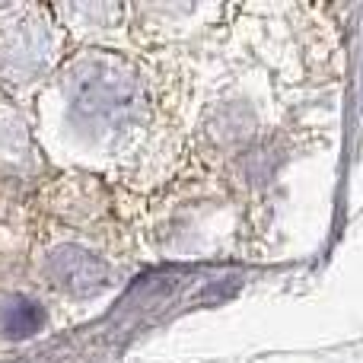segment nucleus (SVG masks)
<instances>
[{"mask_svg":"<svg viewBox=\"0 0 363 363\" xmlns=\"http://www.w3.org/2000/svg\"><path fill=\"white\" fill-rule=\"evenodd\" d=\"M42 322H45L42 306L35 300H26V296L13 300L4 309V332L10 338H29V335H35L42 328Z\"/></svg>","mask_w":363,"mask_h":363,"instance_id":"f03ea898","label":"nucleus"},{"mask_svg":"<svg viewBox=\"0 0 363 363\" xmlns=\"http://www.w3.org/2000/svg\"><path fill=\"white\" fill-rule=\"evenodd\" d=\"M48 271L57 281V287L70 290V294H93V290H99L108 277L106 264H102L99 258L83 252V249H74V245L57 249L48 262Z\"/></svg>","mask_w":363,"mask_h":363,"instance_id":"f257e3e1","label":"nucleus"}]
</instances>
